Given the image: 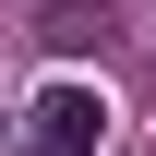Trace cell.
<instances>
[{"instance_id": "cell-1", "label": "cell", "mask_w": 156, "mask_h": 156, "mask_svg": "<svg viewBox=\"0 0 156 156\" xmlns=\"http://www.w3.org/2000/svg\"><path fill=\"white\" fill-rule=\"evenodd\" d=\"M96 132H108V108H96V84H48L36 96V156H96Z\"/></svg>"}, {"instance_id": "cell-2", "label": "cell", "mask_w": 156, "mask_h": 156, "mask_svg": "<svg viewBox=\"0 0 156 156\" xmlns=\"http://www.w3.org/2000/svg\"><path fill=\"white\" fill-rule=\"evenodd\" d=\"M36 36H48V48H108V12H96V0H48Z\"/></svg>"}]
</instances>
